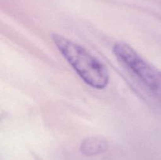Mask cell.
Masks as SVG:
<instances>
[{"label":"cell","mask_w":161,"mask_h":160,"mask_svg":"<svg viewBox=\"0 0 161 160\" xmlns=\"http://www.w3.org/2000/svg\"><path fill=\"white\" fill-rule=\"evenodd\" d=\"M52 39L61 55L86 84L98 89L108 86V69L86 48L58 34L52 35Z\"/></svg>","instance_id":"cell-1"},{"label":"cell","mask_w":161,"mask_h":160,"mask_svg":"<svg viewBox=\"0 0 161 160\" xmlns=\"http://www.w3.org/2000/svg\"><path fill=\"white\" fill-rule=\"evenodd\" d=\"M113 53L118 61L142 82L161 105V71L142 57L126 42L115 43Z\"/></svg>","instance_id":"cell-2"},{"label":"cell","mask_w":161,"mask_h":160,"mask_svg":"<svg viewBox=\"0 0 161 160\" xmlns=\"http://www.w3.org/2000/svg\"><path fill=\"white\" fill-rule=\"evenodd\" d=\"M80 152L86 156H93L103 153L107 149V143L104 139L91 136L83 140L80 144Z\"/></svg>","instance_id":"cell-3"}]
</instances>
